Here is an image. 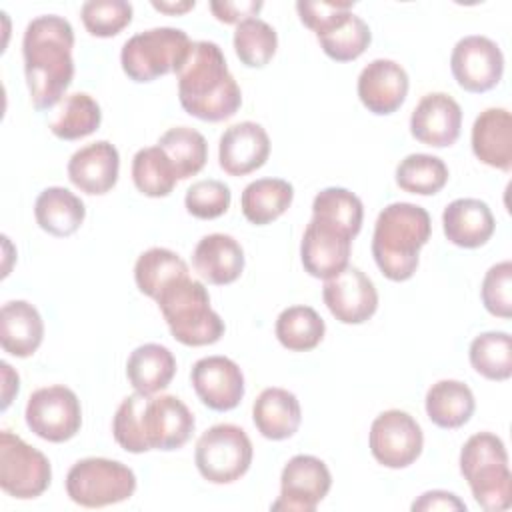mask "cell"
<instances>
[{"mask_svg": "<svg viewBox=\"0 0 512 512\" xmlns=\"http://www.w3.org/2000/svg\"><path fill=\"white\" fill-rule=\"evenodd\" d=\"M188 276V264L172 250L154 246L142 252L134 264V280L142 294L156 300L176 278Z\"/></svg>", "mask_w": 512, "mask_h": 512, "instance_id": "33", "label": "cell"}, {"mask_svg": "<svg viewBox=\"0 0 512 512\" xmlns=\"http://www.w3.org/2000/svg\"><path fill=\"white\" fill-rule=\"evenodd\" d=\"M194 432V416L188 406L172 396H126L112 420L114 440L132 454L148 450L182 448Z\"/></svg>", "mask_w": 512, "mask_h": 512, "instance_id": "2", "label": "cell"}, {"mask_svg": "<svg viewBox=\"0 0 512 512\" xmlns=\"http://www.w3.org/2000/svg\"><path fill=\"white\" fill-rule=\"evenodd\" d=\"M494 216L478 198L452 200L442 212V228L454 246L480 248L494 234Z\"/></svg>", "mask_w": 512, "mask_h": 512, "instance_id": "23", "label": "cell"}, {"mask_svg": "<svg viewBox=\"0 0 512 512\" xmlns=\"http://www.w3.org/2000/svg\"><path fill=\"white\" fill-rule=\"evenodd\" d=\"M322 298L330 314L342 324H362L378 308L374 282L356 266H346L338 276L326 280Z\"/></svg>", "mask_w": 512, "mask_h": 512, "instance_id": "15", "label": "cell"}, {"mask_svg": "<svg viewBox=\"0 0 512 512\" xmlns=\"http://www.w3.org/2000/svg\"><path fill=\"white\" fill-rule=\"evenodd\" d=\"M34 216L44 232L66 238L82 226L86 208L84 202L68 188L50 186L38 194Z\"/></svg>", "mask_w": 512, "mask_h": 512, "instance_id": "28", "label": "cell"}, {"mask_svg": "<svg viewBox=\"0 0 512 512\" xmlns=\"http://www.w3.org/2000/svg\"><path fill=\"white\" fill-rule=\"evenodd\" d=\"M132 180L138 192L150 198L168 196L176 186V170L166 152L156 144L140 148L132 158Z\"/></svg>", "mask_w": 512, "mask_h": 512, "instance_id": "37", "label": "cell"}, {"mask_svg": "<svg viewBox=\"0 0 512 512\" xmlns=\"http://www.w3.org/2000/svg\"><path fill=\"white\" fill-rule=\"evenodd\" d=\"M294 188L282 178H258L250 182L242 196L240 206L248 222L264 226L280 218L292 204Z\"/></svg>", "mask_w": 512, "mask_h": 512, "instance_id": "30", "label": "cell"}, {"mask_svg": "<svg viewBox=\"0 0 512 512\" xmlns=\"http://www.w3.org/2000/svg\"><path fill=\"white\" fill-rule=\"evenodd\" d=\"M312 218L342 230L344 234H348L354 240L362 228L364 206H362V200L354 192H350L346 188L330 186V188L320 190L314 196Z\"/></svg>", "mask_w": 512, "mask_h": 512, "instance_id": "32", "label": "cell"}, {"mask_svg": "<svg viewBox=\"0 0 512 512\" xmlns=\"http://www.w3.org/2000/svg\"><path fill=\"white\" fill-rule=\"evenodd\" d=\"M52 480L48 458L20 436L0 432V488L18 500L38 498Z\"/></svg>", "mask_w": 512, "mask_h": 512, "instance_id": "10", "label": "cell"}, {"mask_svg": "<svg viewBox=\"0 0 512 512\" xmlns=\"http://www.w3.org/2000/svg\"><path fill=\"white\" fill-rule=\"evenodd\" d=\"M192 264L208 284H232L244 270V250L238 240L228 234H208L196 244Z\"/></svg>", "mask_w": 512, "mask_h": 512, "instance_id": "24", "label": "cell"}, {"mask_svg": "<svg viewBox=\"0 0 512 512\" xmlns=\"http://www.w3.org/2000/svg\"><path fill=\"white\" fill-rule=\"evenodd\" d=\"M350 248L352 238L348 234L312 218L300 242V260L310 276L330 280L348 266Z\"/></svg>", "mask_w": 512, "mask_h": 512, "instance_id": "17", "label": "cell"}, {"mask_svg": "<svg viewBox=\"0 0 512 512\" xmlns=\"http://www.w3.org/2000/svg\"><path fill=\"white\" fill-rule=\"evenodd\" d=\"M472 152L492 168H512V116L506 108H486L472 126Z\"/></svg>", "mask_w": 512, "mask_h": 512, "instance_id": "22", "label": "cell"}, {"mask_svg": "<svg viewBox=\"0 0 512 512\" xmlns=\"http://www.w3.org/2000/svg\"><path fill=\"white\" fill-rule=\"evenodd\" d=\"M120 154L108 140L92 142L68 160V178L84 194H106L118 182Z\"/></svg>", "mask_w": 512, "mask_h": 512, "instance_id": "21", "label": "cell"}, {"mask_svg": "<svg viewBox=\"0 0 512 512\" xmlns=\"http://www.w3.org/2000/svg\"><path fill=\"white\" fill-rule=\"evenodd\" d=\"M2 410H6L12 402V396L18 394V374L12 370L8 362H2Z\"/></svg>", "mask_w": 512, "mask_h": 512, "instance_id": "47", "label": "cell"}, {"mask_svg": "<svg viewBox=\"0 0 512 512\" xmlns=\"http://www.w3.org/2000/svg\"><path fill=\"white\" fill-rule=\"evenodd\" d=\"M232 42L236 56L248 68L266 66L278 48L276 30L256 16L246 18L236 26Z\"/></svg>", "mask_w": 512, "mask_h": 512, "instance_id": "40", "label": "cell"}, {"mask_svg": "<svg viewBox=\"0 0 512 512\" xmlns=\"http://www.w3.org/2000/svg\"><path fill=\"white\" fill-rule=\"evenodd\" d=\"M316 38L326 56L336 62H350L356 60L370 46L372 32L360 16L352 14V10H346L330 28H326Z\"/></svg>", "mask_w": 512, "mask_h": 512, "instance_id": "34", "label": "cell"}, {"mask_svg": "<svg viewBox=\"0 0 512 512\" xmlns=\"http://www.w3.org/2000/svg\"><path fill=\"white\" fill-rule=\"evenodd\" d=\"M484 308L498 318L512 316V262L504 260L488 268L480 288Z\"/></svg>", "mask_w": 512, "mask_h": 512, "instance_id": "43", "label": "cell"}, {"mask_svg": "<svg viewBox=\"0 0 512 512\" xmlns=\"http://www.w3.org/2000/svg\"><path fill=\"white\" fill-rule=\"evenodd\" d=\"M332 486L328 466L310 454L292 456L280 474V496L272 510L314 512Z\"/></svg>", "mask_w": 512, "mask_h": 512, "instance_id": "13", "label": "cell"}, {"mask_svg": "<svg viewBox=\"0 0 512 512\" xmlns=\"http://www.w3.org/2000/svg\"><path fill=\"white\" fill-rule=\"evenodd\" d=\"M44 338L40 312L26 300H10L0 310V342L16 358L32 356Z\"/></svg>", "mask_w": 512, "mask_h": 512, "instance_id": "25", "label": "cell"}, {"mask_svg": "<svg viewBox=\"0 0 512 512\" xmlns=\"http://www.w3.org/2000/svg\"><path fill=\"white\" fill-rule=\"evenodd\" d=\"M460 472L480 508L500 512L512 504L508 452L496 434L478 432L464 442L460 450Z\"/></svg>", "mask_w": 512, "mask_h": 512, "instance_id": "6", "label": "cell"}, {"mask_svg": "<svg viewBox=\"0 0 512 512\" xmlns=\"http://www.w3.org/2000/svg\"><path fill=\"white\" fill-rule=\"evenodd\" d=\"M74 30L56 14H44L28 22L22 38L24 74L32 106L50 110L60 104L74 78Z\"/></svg>", "mask_w": 512, "mask_h": 512, "instance_id": "1", "label": "cell"}, {"mask_svg": "<svg viewBox=\"0 0 512 512\" xmlns=\"http://www.w3.org/2000/svg\"><path fill=\"white\" fill-rule=\"evenodd\" d=\"M412 510H466V504L452 492L430 490L412 504Z\"/></svg>", "mask_w": 512, "mask_h": 512, "instance_id": "46", "label": "cell"}, {"mask_svg": "<svg viewBox=\"0 0 512 512\" xmlns=\"http://www.w3.org/2000/svg\"><path fill=\"white\" fill-rule=\"evenodd\" d=\"M276 338L292 352L316 348L326 332V324L312 306H288L276 318Z\"/></svg>", "mask_w": 512, "mask_h": 512, "instance_id": "35", "label": "cell"}, {"mask_svg": "<svg viewBox=\"0 0 512 512\" xmlns=\"http://www.w3.org/2000/svg\"><path fill=\"white\" fill-rule=\"evenodd\" d=\"M468 356L472 368L488 380H508L512 376V338L508 332L478 334L470 344Z\"/></svg>", "mask_w": 512, "mask_h": 512, "instance_id": "38", "label": "cell"}, {"mask_svg": "<svg viewBox=\"0 0 512 512\" xmlns=\"http://www.w3.org/2000/svg\"><path fill=\"white\" fill-rule=\"evenodd\" d=\"M460 128L462 108L444 92L422 96L410 116V134L432 148L452 146L460 136Z\"/></svg>", "mask_w": 512, "mask_h": 512, "instance_id": "18", "label": "cell"}, {"mask_svg": "<svg viewBox=\"0 0 512 512\" xmlns=\"http://www.w3.org/2000/svg\"><path fill=\"white\" fill-rule=\"evenodd\" d=\"M158 146L170 158L178 180L196 176L208 160L206 138L190 126H176L166 130L158 138Z\"/></svg>", "mask_w": 512, "mask_h": 512, "instance_id": "36", "label": "cell"}, {"mask_svg": "<svg viewBox=\"0 0 512 512\" xmlns=\"http://www.w3.org/2000/svg\"><path fill=\"white\" fill-rule=\"evenodd\" d=\"M230 188L220 180H198L194 182L184 196L188 214L200 220H212L222 216L230 208Z\"/></svg>", "mask_w": 512, "mask_h": 512, "instance_id": "42", "label": "cell"}, {"mask_svg": "<svg viewBox=\"0 0 512 512\" xmlns=\"http://www.w3.org/2000/svg\"><path fill=\"white\" fill-rule=\"evenodd\" d=\"M170 334L186 346H208L222 338L224 320L210 308V296L202 282L180 276L156 298Z\"/></svg>", "mask_w": 512, "mask_h": 512, "instance_id": "5", "label": "cell"}, {"mask_svg": "<svg viewBox=\"0 0 512 512\" xmlns=\"http://www.w3.org/2000/svg\"><path fill=\"white\" fill-rule=\"evenodd\" d=\"M136 490L134 472L110 458H82L66 476V494L84 508H102L128 500Z\"/></svg>", "mask_w": 512, "mask_h": 512, "instance_id": "8", "label": "cell"}, {"mask_svg": "<svg viewBox=\"0 0 512 512\" xmlns=\"http://www.w3.org/2000/svg\"><path fill=\"white\" fill-rule=\"evenodd\" d=\"M24 416L28 428L48 442H66L82 426L80 400L62 384L34 390L26 402Z\"/></svg>", "mask_w": 512, "mask_h": 512, "instance_id": "11", "label": "cell"}, {"mask_svg": "<svg viewBox=\"0 0 512 512\" xmlns=\"http://www.w3.org/2000/svg\"><path fill=\"white\" fill-rule=\"evenodd\" d=\"M102 122L100 104L86 92H74L60 100L48 128L56 138L80 140L98 130Z\"/></svg>", "mask_w": 512, "mask_h": 512, "instance_id": "31", "label": "cell"}, {"mask_svg": "<svg viewBox=\"0 0 512 512\" xmlns=\"http://www.w3.org/2000/svg\"><path fill=\"white\" fill-rule=\"evenodd\" d=\"M192 40L180 28L160 26L134 34L120 52L124 74L134 82H152L158 76L170 74L184 62Z\"/></svg>", "mask_w": 512, "mask_h": 512, "instance_id": "7", "label": "cell"}, {"mask_svg": "<svg viewBox=\"0 0 512 512\" xmlns=\"http://www.w3.org/2000/svg\"><path fill=\"white\" fill-rule=\"evenodd\" d=\"M450 70L458 86L466 92H486L500 82L504 56L494 40L470 34L460 38L452 48Z\"/></svg>", "mask_w": 512, "mask_h": 512, "instance_id": "14", "label": "cell"}, {"mask_svg": "<svg viewBox=\"0 0 512 512\" xmlns=\"http://www.w3.org/2000/svg\"><path fill=\"white\" fill-rule=\"evenodd\" d=\"M448 182V166L432 154H408L396 166V184L410 194L430 196Z\"/></svg>", "mask_w": 512, "mask_h": 512, "instance_id": "39", "label": "cell"}, {"mask_svg": "<svg viewBox=\"0 0 512 512\" xmlns=\"http://www.w3.org/2000/svg\"><path fill=\"white\" fill-rule=\"evenodd\" d=\"M422 446V428L404 410H386L370 426V452L386 468L410 466L422 454Z\"/></svg>", "mask_w": 512, "mask_h": 512, "instance_id": "12", "label": "cell"}, {"mask_svg": "<svg viewBox=\"0 0 512 512\" xmlns=\"http://www.w3.org/2000/svg\"><path fill=\"white\" fill-rule=\"evenodd\" d=\"M474 394L460 380H438L426 392L428 418L446 430L464 426L474 414Z\"/></svg>", "mask_w": 512, "mask_h": 512, "instance_id": "29", "label": "cell"}, {"mask_svg": "<svg viewBox=\"0 0 512 512\" xmlns=\"http://www.w3.org/2000/svg\"><path fill=\"white\" fill-rule=\"evenodd\" d=\"M270 156V138L266 130L250 120L226 128L218 144L220 168L230 176L250 174L266 164Z\"/></svg>", "mask_w": 512, "mask_h": 512, "instance_id": "20", "label": "cell"}, {"mask_svg": "<svg viewBox=\"0 0 512 512\" xmlns=\"http://www.w3.org/2000/svg\"><path fill=\"white\" fill-rule=\"evenodd\" d=\"M152 6L160 12H166V14H184L188 10H192L196 6L194 0H186V2H152Z\"/></svg>", "mask_w": 512, "mask_h": 512, "instance_id": "48", "label": "cell"}, {"mask_svg": "<svg viewBox=\"0 0 512 512\" xmlns=\"http://www.w3.org/2000/svg\"><path fill=\"white\" fill-rule=\"evenodd\" d=\"M430 214L412 202H392L376 218L372 256L380 272L394 282H404L418 268L420 248L430 240Z\"/></svg>", "mask_w": 512, "mask_h": 512, "instance_id": "4", "label": "cell"}, {"mask_svg": "<svg viewBox=\"0 0 512 512\" xmlns=\"http://www.w3.org/2000/svg\"><path fill=\"white\" fill-rule=\"evenodd\" d=\"M352 6H354V2H348V0H344V2H340V0H336V2L300 0V2H296V12H298L302 24L308 26L318 36L326 28H330L340 18L342 12L352 10Z\"/></svg>", "mask_w": 512, "mask_h": 512, "instance_id": "44", "label": "cell"}, {"mask_svg": "<svg viewBox=\"0 0 512 512\" xmlns=\"http://www.w3.org/2000/svg\"><path fill=\"white\" fill-rule=\"evenodd\" d=\"M176 78L178 100L194 118L222 122L234 116L242 104L240 86L230 74L222 48L216 42H192L176 70Z\"/></svg>", "mask_w": 512, "mask_h": 512, "instance_id": "3", "label": "cell"}, {"mask_svg": "<svg viewBox=\"0 0 512 512\" xmlns=\"http://www.w3.org/2000/svg\"><path fill=\"white\" fill-rule=\"evenodd\" d=\"M264 2L260 0H242V2H232V0H224V2H210V10L212 14L224 22V24H240L246 18H254L260 10H262Z\"/></svg>", "mask_w": 512, "mask_h": 512, "instance_id": "45", "label": "cell"}, {"mask_svg": "<svg viewBox=\"0 0 512 512\" xmlns=\"http://www.w3.org/2000/svg\"><path fill=\"white\" fill-rule=\"evenodd\" d=\"M84 28L98 38H112L132 22V4L126 0H88L80 8Z\"/></svg>", "mask_w": 512, "mask_h": 512, "instance_id": "41", "label": "cell"}, {"mask_svg": "<svg viewBox=\"0 0 512 512\" xmlns=\"http://www.w3.org/2000/svg\"><path fill=\"white\" fill-rule=\"evenodd\" d=\"M406 70L388 58H376L368 62L358 76V98L368 112L386 116L396 112L408 94Z\"/></svg>", "mask_w": 512, "mask_h": 512, "instance_id": "19", "label": "cell"}, {"mask_svg": "<svg viewBox=\"0 0 512 512\" xmlns=\"http://www.w3.org/2000/svg\"><path fill=\"white\" fill-rule=\"evenodd\" d=\"M190 380L202 404L216 412L236 408L244 396V374L240 366L226 356L200 358L192 366Z\"/></svg>", "mask_w": 512, "mask_h": 512, "instance_id": "16", "label": "cell"}, {"mask_svg": "<svg viewBox=\"0 0 512 512\" xmlns=\"http://www.w3.org/2000/svg\"><path fill=\"white\" fill-rule=\"evenodd\" d=\"M252 454V442L240 426L216 424L198 438L194 462L208 482L230 484L248 472Z\"/></svg>", "mask_w": 512, "mask_h": 512, "instance_id": "9", "label": "cell"}, {"mask_svg": "<svg viewBox=\"0 0 512 512\" xmlns=\"http://www.w3.org/2000/svg\"><path fill=\"white\" fill-rule=\"evenodd\" d=\"M252 420L268 440H286L296 434L302 422L298 398L284 388H266L252 406Z\"/></svg>", "mask_w": 512, "mask_h": 512, "instance_id": "26", "label": "cell"}, {"mask_svg": "<svg viewBox=\"0 0 512 512\" xmlns=\"http://www.w3.org/2000/svg\"><path fill=\"white\" fill-rule=\"evenodd\" d=\"M176 374V358L162 344H142L134 348L126 362V376L132 388L140 394L154 396L168 388Z\"/></svg>", "mask_w": 512, "mask_h": 512, "instance_id": "27", "label": "cell"}]
</instances>
